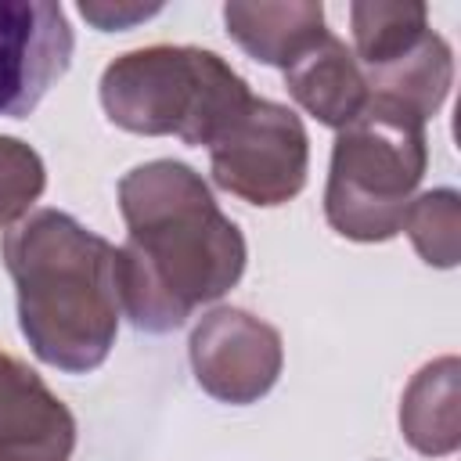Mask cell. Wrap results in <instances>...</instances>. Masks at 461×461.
<instances>
[{"instance_id":"6da1fadb","label":"cell","mask_w":461,"mask_h":461,"mask_svg":"<svg viewBox=\"0 0 461 461\" xmlns=\"http://www.w3.org/2000/svg\"><path fill=\"white\" fill-rule=\"evenodd\" d=\"M126 241L119 245V303L133 328L166 335L223 299L245 274V234L220 212L198 169L176 158L133 166L119 180Z\"/></svg>"},{"instance_id":"7a4b0ae2","label":"cell","mask_w":461,"mask_h":461,"mask_svg":"<svg viewBox=\"0 0 461 461\" xmlns=\"http://www.w3.org/2000/svg\"><path fill=\"white\" fill-rule=\"evenodd\" d=\"M29 349L68 375L101 367L115 346L119 249L61 209H36L0 241Z\"/></svg>"},{"instance_id":"3957f363","label":"cell","mask_w":461,"mask_h":461,"mask_svg":"<svg viewBox=\"0 0 461 461\" xmlns=\"http://www.w3.org/2000/svg\"><path fill=\"white\" fill-rule=\"evenodd\" d=\"M101 108L108 122L140 137H180L209 148L252 101L249 83L205 47L151 43L126 50L101 72Z\"/></svg>"},{"instance_id":"277c9868","label":"cell","mask_w":461,"mask_h":461,"mask_svg":"<svg viewBox=\"0 0 461 461\" xmlns=\"http://www.w3.org/2000/svg\"><path fill=\"white\" fill-rule=\"evenodd\" d=\"M425 166V119L371 97L367 108L339 130L331 148L324 184V216L331 230L364 245L396 238Z\"/></svg>"},{"instance_id":"5b68a950","label":"cell","mask_w":461,"mask_h":461,"mask_svg":"<svg viewBox=\"0 0 461 461\" xmlns=\"http://www.w3.org/2000/svg\"><path fill=\"white\" fill-rule=\"evenodd\" d=\"M310 137L303 119L277 101L252 97L209 144V176L227 194L274 209L306 187Z\"/></svg>"},{"instance_id":"8992f818","label":"cell","mask_w":461,"mask_h":461,"mask_svg":"<svg viewBox=\"0 0 461 461\" xmlns=\"http://www.w3.org/2000/svg\"><path fill=\"white\" fill-rule=\"evenodd\" d=\"M187 357L194 382L230 407L263 400L285 367L281 331L238 306L209 310L191 328Z\"/></svg>"},{"instance_id":"52a82bcc","label":"cell","mask_w":461,"mask_h":461,"mask_svg":"<svg viewBox=\"0 0 461 461\" xmlns=\"http://www.w3.org/2000/svg\"><path fill=\"white\" fill-rule=\"evenodd\" d=\"M76 50L61 4L0 0V115L25 119L68 72Z\"/></svg>"},{"instance_id":"ba28073f","label":"cell","mask_w":461,"mask_h":461,"mask_svg":"<svg viewBox=\"0 0 461 461\" xmlns=\"http://www.w3.org/2000/svg\"><path fill=\"white\" fill-rule=\"evenodd\" d=\"M76 418L50 385L0 349V461H68Z\"/></svg>"},{"instance_id":"9c48e42d","label":"cell","mask_w":461,"mask_h":461,"mask_svg":"<svg viewBox=\"0 0 461 461\" xmlns=\"http://www.w3.org/2000/svg\"><path fill=\"white\" fill-rule=\"evenodd\" d=\"M285 86L303 112H310L317 122L331 130L353 122L371 101L360 61L335 32H328L321 43H313L299 61L285 68Z\"/></svg>"},{"instance_id":"30bf717a","label":"cell","mask_w":461,"mask_h":461,"mask_svg":"<svg viewBox=\"0 0 461 461\" xmlns=\"http://www.w3.org/2000/svg\"><path fill=\"white\" fill-rule=\"evenodd\" d=\"M227 36L256 61L288 68L313 43L328 36L321 0H288V4H223Z\"/></svg>"},{"instance_id":"8fae6325","label":"cell","mask_w":461,"mask_h":461,"mask_svg":"<svg viewBox=\"0 0 461 461\" xmlns=\"http://www.w3.org/2000/svg\"><path fill=\"white\" fill-rule=\"evenodd\" d=\"M400 432L425 457H450L461 447V360H429L403 389Z\"/></svg>"},{"instance_id":"7c38bea8","label":"cell","mask_w":461,"mask_h":461,"mask_svg":"<svg viewBox=\"0 0 461 461\" xmlns=\"http://www.w3.org/2000/svg\"><path fill=\"white\" fill-rule=\"evenodd\" d=\"M364 79H367L371 97L393 101V104H400V108H407L429 122L443 108L450 83H454L450 43L436 29H429L411 50H403L400 58H393L382 68L364 72Z\"/></svg>"},{"instance_id":"4fadbf2b","label":"cell","mask_w":461,"mask_h":461,"mask_svg":"<svg viewBox=\"0 0 461 461\" xmlns=\"http://www.w3.org/2000/svg\"><path fill=\"white\" fill-rule=\"evenodd\" d=\"M349 29L353 58L364 72H371L411 50L432 25L421 0H357L349 4Z\"/></svg>"},{"instance_id":"5bb4252c","label":"cell","mask_w":461,"mask_h":461,"mask_svg":"<svg viewBox=\"0 0 461 461\" xmlns=\"http://www.w3.org/2000/svg\"><path fill=\"white\" fill-rule=\"evenodd\" d=\"M400 230L411 238L414 252L439 270L461 259V194L454 187H432L411 198Z\"/></svg>"},{"instance_id":"9a60e30c","label":"cell","mask_w":461,"mask_h":461,"mask_svg":"<svg viewBox=\"0 0 461 461\" xmlns=\"http://www.w3.org/2000/svg\"><path fill=\"white\" fill-rule=\"evenodd\" d=\"M47 187L43 158L32 144L0 133V227H14L29 216Z\"/></svg>"},{"instance_id":"2e32d148","label":"cell","mask_w":461,"mask_h":461,"mask_svg":"<svg viewBox=\"0 0 461 461\" xmlns=\"http://www.w3.org/2000/svg\"><path fill=\"white\" fill-rule=\"evenodd\" d=\"M162 7H140V4H101V0H83L79 4V14L97 25L101 32H115V29H130L133 22H144L151 14H158Z\"/></svg>"}]
</instances>
